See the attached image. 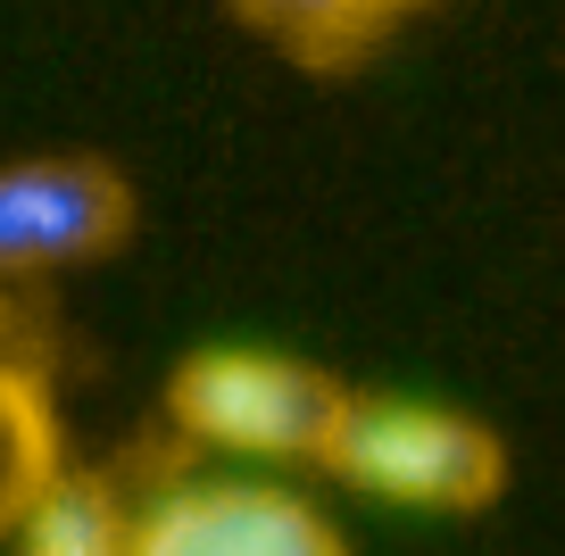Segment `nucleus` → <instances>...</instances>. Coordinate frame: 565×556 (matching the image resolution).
<instances>
[{"label":"nucleus","instance_id":"2","mask_svg":"<svg viewBox=\"0 0 565 556\" xmlns=\"http://www.w3.org/2000/svg\"><path fill=\"white\" fill-rule=\"evenodd\" d=\"M350 391L317 374L308 357L282 349H200L167 383V416L200 440V449L233 457V466H324V440L341 424Z\"/></svg>","mask_w":565,"mask_h":556},{"label":"nucleus","instance_id":"6","mask_svg":"<svg viewBox=\"0 0 565 556\" xmlns=\"http://www.w3.org/2000/svg\"><path fill=\"white\" fill-rule=\"evenodd\" d=\"M18 556H134V515L92 473H58V490L18 523Z\"/></svg>","mask_w":565,"mask_h":556},{"label":"nucleus","instance_id":"7","mask_svg":"<svg viewBox=\"0 0 565 556\" xmlns=\"http://www.w3.org/2000/svg\"><path fill=\"white\" fill-rule=\"evenodd\" d=\"M266 34H282L300 58H341L399 9V0H242Z\"/></svg>","mask_w":565,"mask_h":556},{"label":"nucleus","instance_id":"4","mask_svg":"<svg viewBox=\"0 0 565 556\" xmlns=\"http://www.w3.org/2000/svg\"><path fill=\"white\" fill-rule=\"evenodd\" d=\"M134 225V192L100 158H18L0 167V275H51V266H84L125 242Z\"/></svg>","mask_w":565,"mask_h":556},{"label":"nucleus","instance_id":"5","mask_svg":"<svg viewBox=\"0 0 565 556\" xmlns=\"http://www.w3.org/2000/svg\"><path fill=\"white\" fill-rule=\"evenodd\" d=\"M67 457H58V407L25 365L0 357V539H18V523L58 490Z\"/></svg>","mask_w":565,"mask_h":556},{"label":"nucleus","instance_id":"1","mask_svg":"<svg viewBox=\"0 0 565 556\" xmlns=\"http://www.w3.org/2000/svg\"><path fill=\"white\" fill-rule=\"evenodd\" d=\"M324 473H341L383 506H407V515H475L508 482V449L491 424L458 416V407L350 391L324 440Z\"/></svg>","mask_w":565,"mask_h":556},{"label":"nucleus","instance_id":"3","mask_svg":"<svg viewBox=\"0 0 565 556\" xmlns=\"http://www.w3.org/2000/svg\"><path fill=\"white\" fill-rule=\"evenodd\" d=\"M134 556H350L333 515L266 473H209L134 515Z\"/></svg>","mask_w":565,"mask_h":556}]
</instances>
